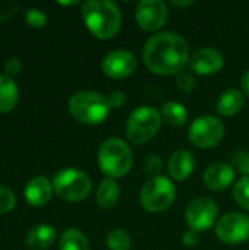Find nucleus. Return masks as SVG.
Wrapping results in <instances>:
<instances>
[{
    "mask_svg": "<svg viewBox=\"0 0 249 250\" xmlns=\"http://www.w3.org/2000/svg\"><path fill=\"white\" fill-rule=\"evenodd\" d=\"M142 57L145 66L153 73L178 75L189 59V48L181 35L166 31L147 41Z\"/></svg>",
    "mask_w": 249,
    "mask_h": 250,
    "instance_id": "nucleus-1",
    "label": "nucleus"
},
{
    "mask_svg": "<svg viewBox=\"0 0 249 250\" xmlns=\"http://www.w3.org/2000/svg\"><path fill=\"white\" fill-rule=\"evenodd\" d=\"M82 18L87 28L101 40L114 37L120 28V10L110 0H90L82 4Z\"/></svg>",
    "mask_w": 249,
    "mask_h": 250,
    "instance_id": "nucleus-2",
    "label": "nucleus"
},
{
    "mask_svg": "<svg viewBox=\"0 0 249 250\" xmlns=\"http://www.w3.org/2000/svg\"><path fill=\"white\" fill-rule=\"evenodd\" d=\"M109 110L110 105L107 98L95 91H81L69 100L70 114L85 125L101 123L107 117Z\"/></svg>",
    "mask_w": 249,
    "mask_h": 250,
    "instance_id": "nucleus-3",
    "label": "nucleus"
},
{
    "mask_svg": "<svg viewBox=\"0 0 249 250\" xmlns=\"http://www.w3.org/2000/svg\"><path fill=\"white\" fill-rule=\"evenodd\" d=\"M132 152L119 138L104 141L98 151V166L106 176L122 177L132 167Z\"/></svg>",
    "mask_w": 249,
    "mask_h": 250,
    "instance_id": "nucleus-4",
    "label": "nucleus"
},
{
    "mask_svg": "<svg viewBox=\"0 0 249 250\" xmlns=\"http://www.w3.org/2000/svg\"><path fill=\"white\" fill-rule=\"evenodd\" d=\"M161 114L153 107H139L134 110L126 122V136L135 144L148 142L160 129Z\"/></svg>",
    "mask_w": 249,
    "mask_h": 250,
    "instance_id": "nucleus-5",
    "label": "nucleus"
},
{
    "mask_svg": "<svg viewBox=\"0 0 249 250\" xmlns=\"http://www.w3.org/2000/svg\"><path fill=\"white\" fill-rule=\"evenodd\" d=\"M176 198V189L173 183L161 176L151 177L141 189L139 201L145 211L161 212L166 211Z\"/></svg>",
    "mask_w": 249,
    "mask_h": 250,
    "instance_id": "nucleus-6",
    "label": "nucleus"
},
{
    "mask_svg": "<svg viewBox=\"0 0 249 250\" xmlns=\"http://www.w3.org/2000/svg\"><path fill=\"white\" fill-rule=\"evenodd\" d=\"M54 192L65 201L79 202L85 199L91 190L88 176L76 168H63L53 179Z\"/></svg>",
    "mask_w": 249,
    "mask_h": 250,
    "instance_id": "nucleus-7",
    "label": "nucleus"
},
{
    "mask_svg": "<svg viewBox=\"0 0 249 250\" xmlns=\"http://www.w3.org/2000/svg\"><path fill=\"white\" fill-rule=\"evenodd\" d=\"M189 139L198 148L216 146L225 136L223 123L213 116L198 117L189 127Z\"/></svg>",
    "mask_w": 249,
    "mask_h": 250,
    "instance_id": "nucleus-8",
    "label": "nucleus"
},
{
    "mask_svg": "<svg viewBox=\"0 0 249 250\" xmlns=\"http://www.w3.org/2000/svg\"><path fill=\"white\" fill-rule=\"evenodd\" d=\"M219 208L210 198H197L186 208V224L191 230L200 233L208 230L217 218Z\"/></svg>",
    "mask_w": 249,
    "mask_h": 250,
    "instance_id": "nucleus-9",
    "label": "nucleus"
},
{
    "mask_svg": "<svg viewBox=\"0 0 249 250\" xmlns=\"http://www.w3.org/2000/svg\"><path fill=\"white\" fill-rule=\"evenodd\" d=\"M217 237L227 245L242 243L249 239V217L241 212H230L220 218L216 227Z\"/></svg>",
    "mask_w": 249,
    "mask_h": 250,
    "instance_id": "nucleus-10",
    "label": "nucleus"
},
{
    "mask_svg": "<svg viewBox=\"0 0 249 250\" xmlns=\"http://www.w3.org/2000/svg\"><path fill=\"white\" fill-rule=\"evenodd\" d=\"M136 22L144 31H156L167 21V6L161 0H142L136 6Z\"/></svg>",
    "mask_w": 249,
    "mask_h": 250,
    "instance_id": "nucleus-11",
    "label": "nucleus"
},
{
    "mask_svg": "<svg viewBox=\"0 0 249 250\" xmlns=\"http://www.w3.org/2000/svg\"><path fill=\"white\" fill-rule=\"evenodd\" d=\"M104 75L113 79H123L129 76L136 67V59L131 51L114 50L104 56L101 63Z\"/></svg>",
    "mask_w": 249,
    "mask_h": 250,
    "instance_id": "nucleus-12",
    "label": "nucleus"
},
{
    "mask_svg": "<svg viewBox=\"0 0 249 250\" xmlns=\"http://www.w3.org/2000/svg\"><path fill=\"white\" fill-rule=\"evenodd\" d=\"M223 66V56L216 48H201L192 53L189 57V67L198 75H213L217 73Z\"/></svg>",
    "mask_w": 249,
    "mask_h": 250,
    "instance_id": "nucleus-13",
    "label": "nucleus"
},
{
    "mask_svg": "<svg viewBox=\"0 0 249 250\" xmlns=\"http://www.w3.org/2000/svg\"><path fill=\"white\" fill-rule=\"evenodd\" d=\"M235 180V170L225 163H216L210 166L204 173V183L211 190H225Z\"/></svg>",
    "mask_w": 249,
    "mask_h": 250,
    "instance_id": "nucleus-14",
    "label": "nucleus"
},
{
    "mask_svg": "<svg viewBox=\"0 0 249 250\" xmlns=\"http://www.w3.org/2000/svg\"><path fill=\"white\" fill-rule=\"evenodd\" d=\"M51 192H53V186L48 182V179L44 177V176H37V177H32L26 183V186H25V199L31 205L40 207V205H44V204H47L50 201Z\"/></svg>",
    "mask_w": 249,
    "mask_h": 250,
    "instance_id": "nucleus-15",
    "label": "nucleus"
},
{
    "mask_svg": "<svg viewBox=\"0 0 249 250\" xmlns=\"http://www.w3.org/2000/svg\"><path fill=\"white\" fill-rule=\"evenodd\" d=\"M194 166H195L194 155L186 149H181L173 152V155L169 160L167 168H169V174L175 180H185L186 177L191 176Z\"/></svg>",
    "mask_w": 249,
    "mask_h": 250,
    "instance_id": "nucleus-16",
    "label": "nucleus"
},
{
    "mask_svg": "<svg viewBox=\"0 0 249 250\" xmlns=\"http://www.w3.org/2000/svg\"><path fill=\"white\" fill-rule=\"evenodd\" d=\"M56 239V229L47 224L35 226L28 231L26 245L34 250L47 249Z\"/></svg>",
    "mask_w": 249,
    "mask_h": 250,
    "instance_id": "nucleus-17",
    "label": "nucleus"
},
{
    "mask_svg": "<svg viewBox=\"0 0 249 250\" xmlns=\"http://www.w3.org/2000/svg\"><path fill=\"white\" fill-rule=\"evenodd\" d=\"M244 103H245V98L241 91L227 89L220 95L217 101V111L225 117H230L244 107Z\"/></svg>",
    "mask_w": 249,
    "mask_h": 250,
    "instance_id": "nucleus-18",
    "label": "nucleus"
},
{
    "mask_svg": "<svg viewBox=\"0 0 249 250\" xmlns=\"http://www.w3.org/2000/svg\"><path fill=\"white\" fill-rule=\"evenodd\" d=\"M119 199V186L113 179H106L97 189V204L101 209H112Z\"/></svg>",
    "mask_w": 249,
    "mask_h": 250,
    "instance_id": "nucleus-19",
    "label": "nucleus"
},
{
    "mask_svg": "<svg viewBox=\"0 0 249 250\" xmlns=\"http://www.w3.org/2000/svg\"><path fill=\"white\" fill-rule=\"evenodd\" d=\"M18 86L7 75H0V111L12 110L18 103Z\"/></svg>",
    "mask_w": 249,
    "mask_h": 250,
    "instance_id": "nucleus-20",
    "label": "nucleus"
},
{
    "mask_svg": "<svg viewBox=\"0 0 249 250\" xmlns=\"http://www.w3.org/2000/svg\"><path fill=\"white\" fill-rule=\"evenodd\" d=\"M161 119H164L170 126L181 127L188 120V110L176 101L166 103L161 108Z\"/></svg>",
    "mask_w": 249,
    "mask_h": 250,
    "instance_id": "nucleus-21",
    "label": "nucleus"
},
{
    "mask_svg": "<svg viewBox=\"0 0 249 250\" xmlns=\"http://www.w3.org/2000/svg\"><path fill=\"white\" fill-rule=\"evenodd\" d=\"M60 250H90V243L82 231L69 229L60 237Z\"/></svg>",
    "mask_w": 249,
    "mask_h": 250,
    "instance_id": "nucleus-22",
    "label": "nucleus"
},
{
    "mask_svg": "<svg viewBox=\"0 0 249 250\" xmlns=\"http://www.w3.org/2000/svg\"><path fill=\"white\" fill-rule=\"evenodd\" d=\"M107 248L110 250H129L131 249V237L125 230L116 229L107 234L106 239Z\"/></svg>",
    "mask_w": 249,
    "mask_h": 250,
    "instance_id": "nucleus-23",
    "label": "nucleus"
},
{
    "mask_svg": "<svg viewBox=\"0 0 249 250\" xmlns=\"http://www.w3.org/2000/svg\"><path fill=\"white\" fill-rule=\"evenodd\" d=\"M233 198L239 207L249 211V176L242 177L233 188Z\"/></svg>",
    "mask_w": 249,
    "mask_h": 250,
    "instance_id": "nucleus-24",
    "label": "nucleus"
},
{
    "mask_svg": "<svg viewBox=\"0 0 249 250\" xmlns=\"http://www.w3.org/2000/svg\"><path fill=\"white\" fill-rule=\"evenodd\" d=\"M176 85L183 91V92H192L195 88V78L192 76L191 72L188 70H181L176 75Z\"/></svg>",
    "mask_w": 249,
    "mask_h": 250,
    "instance_id": "nucleus-25",
    "label": "nucleus"
},
{
    "mask_svg": "<svg viewBox=\"0 0 249 250\" xmlns=\"http://www.w3.org/2000/svg\"><path fill=\"white\" fill-rule=\"evenodd\" d=\"M25 21H26V23H28L29 26L41 28V26L45 25L47 16H45L41 10L32 7V9H28V10H26V13H25Z\"/></svg>",
    "mask_w": 249,
    "mask_h": 250,
    "instance_id": "nucleus-26",
    "label": "nucleus"
},
{
    "mask_svg": "<svg viewBox=\"0 0 249 250\" xmlns=\"http://www.w3.org/2000/svg\"><path fill=\"white\" fill-rule=\"evenodd\" d=\"M15 207V195L10 189L0 186V214L12 211Z\"/></svg>",
    "mask_w": 249,
    "mask_h": 250,
    "instance_id": "nucleus-27",
    "label": "nucleus"
},
{
    "mask_svg": "<svg viewBox=\"0 0 249 250\" xmlns=\"http://www.w3.org/2000/svg\"><path fill=\"white\" fill-rule=\"evenodd\" d=\"M232 163L238 167V170L244 174V177L249 176V152L248 151H236L232 155Z\"/></svg>",
    "mask_w": 249,
    "mask_h": 250,
    "instance_id": "nucleus-28",
    "label": "nucleus"
},
{
    "mask_svg": "<svg viewBox=\"0 0 249 250\" xmlns=\"http://www.w3.org/2000/svg\"><path fill=\"white\" fill-rule=\"evenodd\" d=\"M144 170L151 177H157L160 174V171H161V160L154 154L148 155L145 158V161H144Z\"/></svg>",
    "mask_w": 249,
    "mask_h": 250,
    "instance_id": "nucleus-29",
    "label": "nucleus"
},
{
    "mask_svg": "<svg viewBox=\"0 0 249 250\" xmlns=\"http://www.w3.org/2000/svg\"><path fill=\"white\" fill-rule=\"evenodd\" d=\"M16 9H18L16 3H13V1H1L0 3V21L3 22V21L9 19L16 12Z\"/></svg>",
    "mask_w": 249,
    "mask_h": 250,
    "instance_id": "nucleus-30",
    "label": "nucleus"
},
{
    "mask_svg": "<svg viewBox=\"0 0 249 250\" xmlns=\"http://www.w3.org/2000/svg\"><path fill=\"white\" fill-rule=\"evenodd\" d=\"M107 101H109V105H110V107L119 108V107H122V105L126 103V95H125L122 91H113V92L107 97Z\"/></svg>",
    "mask_w": 249,
    "mask_h": 250,
    "instance_id": "nucleus-31",
    "label": "nucleus"
},
{
    "mask_svg": "<svg viewBox=\"0 0 249 250\" xmlns=\"http://www.w3.org/2000/svg\"><path fill=\"white\" fill-rule=\"evenodd\" d=\"M21 60L18 57H10L6 63H4V70L7 73V76H12V75H16L19 73L21 70Z\"/></svg>",
    "mask_w": 249,
    "mask_h": 250,
    "instance_id": "nucleus-32",
    "label": "nucleus"
},
{
    "mask_svg": "<svg viewBox=\"0 0 249 250\" xmlns=\"http://www.w3.org/2000/svg\"><path fill=\"white\" fill-rule=\"evenodd\" d=\"M182 242H183V245L185 246H188V248H194V246H197L198 245V242H200V236H198V233L197 231H194V230H188V231H185L183 233V237H182Z\"/></svg>",
    "mask_w": 249,
    "mask_h": 250,
    "instance_id": "nucleus-33",
    "label": "nucleus"
},
{
    "mask_svg": "<svg viewBox=\"0 0 249 250\" xmlns=\"http://www.w3.org/2000/svg\"><path fill=\"white\" fill-rule=\"evenodd\" d=\"M241 85H242V91H244V94L249 97V70L248 72H245V75L242 76Z\"/></svg>",
    "mask_w": 249,
    "mask_h": 250,
    "instance_id": "nucleus-34",
    "label": "nucleus"
},
{
    "mask_svg": "<svg viewBox=\"0 0 249 250\" xmlns=\"http://www.w3.org/2000/svg\"><path fill=\"white\" fill-rule=\"evenodd\" d=\"M172 3H173V6H178V7H183V6L192 4V1H189V0H188V1H175V0H173Z\"/></svg>",
    "mask_w": 249,
    "mask_h": 250,
    "instance_id": "nucleus-35",
    "label": "nucleus"
},
{
    "mask_svg": "<svg viewBox=\"0 0 249 250\" xmlns=\"http://www.w3.org/2000/svg\"><path fill=\"white\" fill-rule=\"evenodd\" d=\"M78 1H59V4H66V6H70V4H76Z\"/></svg>",
    "mask_w": 249,
    "mask_h": 250,
    "instance_id": "nucleus-36",
    "label": "nucleus"
}]
</instances>
